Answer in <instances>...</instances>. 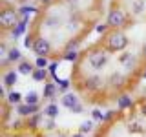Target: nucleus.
I'll use <instances>...</instances> for the list:
<instances>
[{
    "label": "nucleus",
    "instance_id": "37",
    "mask_svg": "<svg viewBox=\"0 0 146 137\" xmlns=\"http://www.w3.org/2000/svg\"><path fill=\"white\" fill-rule=\"evenodd\" d=\"M141 112H143L144 115H146V102H144V100H143V106H141Z\"/></svg>",
    "mask_w": 146,
    "mask_h": 137
},
{
    "label": "nucleus",
    "instance_id": "17",
    "mask_svg": "<svg viewBox=\"0 0 146 137\" xmlns=\"http://www.w3.org/2000/svg\"><path fill=\"white\" fill-rule=\"evenodd\" d=\"M44 115L46 117H51V119H55V117H57L58 115V106H57V104H48V106H46L44 108Z\"/></svg>",
    "mask_w": 146,
    "mask_h": 137
},
{
    "label": "nucleus",
    "instance_id": "7",
    "mask_svg": "<svg viewBox=\"0 0 146 137\" xmlns=\"http://www.w3.org/2000/svg\"><path fill=\"white\" fill-rule=\"evenodd\" d=\"M27 22H29V15H24V17H22V20H18V22H17V26L13 27V31H11L13 39H18V37L24 33L26 27H27Z\"/></svg>",
    "mask_w": 146,
    "mask_h": 137
},
{
    "label": "nucleus",
    "instance_id": "5",
    "mask_svg": "<svg viewBox=\"0 0 146 137\" xmlns=\"http://www.w3.org/2000/svg\"><path fill=\"white\" fill-rule=\"evenodd\" d=\"M33 51L38 55V57H48V53L51 51V46H49L48 39H44V37L36 39L35 44H33Z\"/></svg>",
    "mask_w": 146,
    "mask_h": 137
},
{
    "label": "nucleus",
    "instance_id": "27",
    "mask_svg": "<svg viewBox=\"0 0 146 137\" xmlns=\"http://www.w3.org/2000/svg\"><path fill=\"white\" fill-rule=\"evenodd\" d=\"M130 132L131 134H143V128H141V124L139 122H130Z\"/></svg>",
    "mask_w": 146,
    "mask_h": 137
},
{
    "label": "nucleus",
    "instance_id": "16",
    "mask_svg": "<svg viewBox=\"0 0 146 137\" xmlns=\"http://www.w3.org/2000/svg\"><path fill=\"white\" fill-rule=\"evenodd\" d=\"M121 62L124 64L126 70H131V66L135 64V59L131 57V53H122V55H121Z\"/></svg>",
    "mask_w": 146,
    "mask_h": 137
},
{
    "label": "nucleus",
    "instance_id": "14",
    "mask_svg": "<svg viewBox=\"0 0 146 137\" xmlns=\"http://www.w3.org/2000/svg\"><path fill=\"white\" fill-rule=\"evenodd\" d=\"M33 64L31 62H26V61H22L20 64H18V73H20V75H31V73H33Z\"/></svg>",
    "mask_w": 146,
    "mask_h": 137
},
{
    "label": "nucleus",
    "instance_id": "29",
    "mask_svg": "<svg viewBox=\"0 0 146 137\" xmlns=\"http://www.w3.org/2000/svg\"><path fill=\"white\" fill-rule=\"evenodd\" d=\"M143 9H144V2H143V0H137V2L133 4V11L135 13H141Z\"/></svg>",
    "mask_w": 146,
    "mask_h": 137
},
{
    "label": "nucleus",
    "instance_id": "3",
    "mask_svg": "<svg viewBox=\"0 0 146 137\" xmlns=\"http://www.w3.org/2000/svg\"><path fill=\"white\" fill-rule=\"evenodd\" d=\"M108 59H110V53H106V51H95V53H91L88 57V62L91 64L93 70H100V68L108 62Z\"/></svg>",
    "mask_w": 146,
    "mask_h": 137
},
{
    "label": "nucleus",
    "instance_id": "9",
    "mask_svg": "<svg viewBox=\"0 0 146 137\" xmlns=\"http://www.w3.org/2000/svg\"><path fill=\"white\" fill-rule=\"evenodd\" d=\"M18 82V70H11V71H6L4 73V86H13Z\"/></svg>",
    "mask_w": 146,
    "mask_h": 137
},
{
    "label": "nucleus",
    "instance_id": "19",
    "mask_svg": "<svg viewBox=\"0 0 146 137\" xmlns=\"http://www.w3.org/2000/svg\"><path fill=\"white\" fill-rule=\"evenodd\" d=\"M122 82H124V77L121 73H111V77H110V84L111 86H122Z\"/></svg>",
    "mask_w": 146,
    "mask_h": 137
},
{
    "label": "nucleus",
    "instance_id": "36",
    "mask_svg": "<svg viewBox=\"0 0 146 137\" xmlns=\"http://www.w3.org/2000/svg\"><path fill=\"white\" fill-rule=\"evenodd\" d=\"M0 55H7V48H6V44L0 46Z\"/></svg>",
    "mask_w": 146,
    "mask_h": 137
},
{
    "label": "nucleus",
    "instance_id": "39",
    "mask_svg": "<svg viewBox=\"0 0 146 137\" xmlns=\"http://www.w3.org/2000/svg\"><path fill=\"white\" fill-rule=\"evenodd\" d=\"M42 4H51V0H42Z\"/></svg>",
    "mask_w": 146,
    "mask_h": 137
},
{
    "label": "nucleus",
    "instance_id": "1",
    "mask_svg": "<svg viewBox=\"0 0 146 137\" xmlns=\"http://www.w3.org/2000/svg\"><path fill=\"white\" fill-rule=\"evenodd\" d=\"M126 44H128V39L122 33H119V31L113 33L110 39H106V46L110 51H121V49L126 48Z\"/></svg>",
    "mask_w": 146,
    "mask_h": 137
},
{
    "label": "nucleus",
    "instance_id": "20",
    "mask_svg": "<svg viewBox=\"0 0 146 137\" xmlns=\"http://www.w3.org/2000/svg\"><path fill=\"white\" fill-rule=\"evenodd\" d=\"M24 100L27 104H38V93H36V91H29L24 97Z\"/></svg>",
    "mask_w": 146,
    "mask_h": 137
},
{
    "label": "nucleus",
    "instance_id": "22",
    "mask_svg": "<svg viewBox=\"0 0 146 137\" xmlns=\"http://www.w3.org/2000/svg\"><path fill=\"white\" fill-rule=\"evenodd\" d=\"M40 119H42V117H40L38 112L33 113V115H31V119H29V122H27V126H29V128H36V126H38V122H40Z\"/></svg>",
    "mask_w": 146,
    "mask_h": 137
},
{
    "label": "nucleus",
    "instance_id": "40",
    "mask_svg": "<svg viewBox=\"0 0 146 137\" xmlns=\"http://www.w3.org/2000/svg\"><path fill=\"white\" fill-rule=\"evenodd\" d=\"M143 77H144V79H146V70H144V71H143Z\"/></svg>",
    "mask_w": 146,
    "mask_h": 137
},
{
    "label": "nucleus",
    "instance_id": "18",
    "mask_svg": "<svg viewBox=\"0 0 146 137\" xmlns=\"http://www.w3.org/2000/svg\"><path fill=\"white\" fill-rule=\"evenodd\" d=\"M20 99H22V95L18 93V91H9V93L6 95V100L9 104H18L20 102Z\"/></svg>",
    "mask_w": 146,
    "mask_h": 137
},
{
    "label": "nucleus",
    "instance_id": "12",
    "mask_svg": "<svg viewBox=\"0 0 146 137\" xmlns=\"http://www.w3.org/2000/svg\"><path fill=\"white\" fill-rule=\"evenodd\" d=\"M77 102H79V97H77V95H73V93H64V97H62V106H66V108L71 110Z\"/></svg>",
    "mask_w": 146,
    "mask_h": 137
},
{
    "label": "nucleus",
    "instance_id": "34",
    "mask_svg": "<svg viewBox=\"0 0 146 137\" xmlns=\"http://www.w3.org/2000/svg\"><path fill=\"white\" fill-rule=\"evenodd\" d=\"M46 128H48V130H53V128H55V121H53L51 117H49L48 122H46Z\"/></svg>",
    "mask_w": 146,
    "mask_h": 137
},
{
    "label": "nucleus",
    "instance_id": "24",
    "mask_svg": "<svg viewBox=\"0 0 146 137\" xmlns=\"http://www.w3.org/2000/svg\"><path fill=\"white\" fill-rule=\"evenodd\" d=\"M18 13H20L22 17L29 15V13H36V7H33V6H22L20 9H18Z\"/></svg>",
    "mask_w": 146,
    "mask_h": 137
},
{
    "label": "nucleus",
    "instance_id": "10",
    "mask_svg": "<svg viewBox=\"0 0 146 137\" xmlns=\"http://www.w3.org/2000/svg\"><path fill=\"white\" fill-rule=\"evenodd\" d=\"M48 71L49 70H46V68H38V66H36L33 70V73H31V77H33V80H36V82H46Z\"/></svg>",
    "mask_w": 146,
    "mask_h": 137
},
{
    "label": "nucleus",
    "instance_id": "6",
    "mask_svg": "<svg viewBox=\"0 0 146 137\" xmlns=\"http://www.w3.org/2000/svg\"><path fill=\"white\" fill-rule=\"evenodd\" d=\"M36 112H38V104H17V113L22 117H31Z\"/></svg>",
    "mask_w": 146,
    "mask_h": 137
},
{
    "label": "nucleus",
    "instance_id": "13",
    "mask_svg": "<svg viewBox=\"0 0 146 137\" xmlns=\"http://www.w3.org/2000/svg\"><path fill=\"white\" fill-rule=\"evenodd\" d=\"M57 91H58V86L51 84V82H46L44 84V99H53Z\"/></svg>",
    "mask_w": 146,
    "mask_h": 137
},
{
    "label": "nucleus",
    "instance_id": "4",
    "mask_svg": "<svg viewBox=\"0 0 146 137\" xmlns=\"http://www.w3.org/2000/svg\"><path fill=\"white\" fill-rule=\"evenodd\" d=\"M108 24H110V27H122L126 24V15L122 13V9H111L110 11Z\"/></svg>",
    "mask_w": 146,
    "mask_h": 137
},
{
    "label": "nucleus",
    "instance_id": "26",
    "mask_svg": "<svg viewBox=\"0 0 146 137\" xmlns=\"http://www.w3.org/2000/svg\"><path fill=\"white\" fill-rule=\"evenodd\" d=\"M35 66H38V68H48V66H49L48 57H38V59H36V62H35Z\"/></svg>",
    "mask_w": 146,
    "mask_h": 137
},
{
    "label": "nucleus",
    "instance_id": "30",
    "mask_svg": "<svg viewBox=\"0 0 146 137\" xmlns=\"http://www.w3.org/2000/svg\"><path fill=\"white\" fill-rule=\"evenodd\" d=\"M108 27H110V24H99L95 29H97V33H100V35H104L108 31Z\"/></svg>",
    "mask_w": 146,
    "mask_h": 137
},
{
    "label": "nucleus",
    "instance_id": "15",
    "mask_svg": "<svg viewBox=\"0 0 146 137\" xmlns=\"http://www.w3.org/2000/svg\"><path fill=\"white\" fill-rule=\"evenodd\" d=\"M7 61L9 62H18V61H22V53H20V49H17V48H11L7 51Z\"/></svg>",
    "mask_w": 146,
    "mask_h": 137
},
{
    "label": "nucleus",
    "instance_id": "38",
    "mask_svg": "<svg viewBox=\"0 0 146 137\" xmlns=\"http://www.w3.org/2000/svg\"><path fill=\"white\" fill-rule=\"evenodd\" d=\"M143 53H144V57H146V42L143 44Z\"/></svg>",
    "mask_w": 146,
    "mask_h": 137
},
{
    "label": "nucleus",
    "instance_id": "8",
    "mask_svg": "<svg viewBox=\"0 0 146 137\" xmlns=\"http://www.w3.org/2000/svg\"><path fill=\"white\" fill-rule=\"evenodd\" d=\"M131 106H133V100H131L130 95L122 93V95H119V97H117V108L119 110H128V108H131Z\"/></svg>",
    "mask_w": 146,
    "mask_h": 137
},
{
    "label": "nucleus",
    "instance_id": "25",
    "mask_svg": "<svg viewBox=\"0 0 146 137\" xmlns=\"http://www.w3.org/2000/svg\"><path fill=\"white\" fill-rule=\"evenodd\" d=\"M58 91H60V93H66V90L70 88V80L68 79H60V82H58Z\"/></svg>",
    "mask_w": 146,
    "mask_h": 137
},
{
    "label": "nucleus",
    "instance_id": "35",
    "mask_svg": "<svg viewBox=\"0 0 146 137\" xmlns=\"http://www.w3.org/2000/svg\"><path fill=\"white\" fill-rule=\"evenodd\" d=\"M77 44H79V40H71V42L68 44V49H75V48H77Z\"/></svg>",
    "mask_w": 146,
    "mask_h": 137
},
{
    "label": "nucleus",
    "instance_id": "2",
    "mask_svg": "<svg viewBox=\"0 0 146 137\" xmlns=\"http://www.w3.org/2000/svg\"><path fill=\"white\" fill-rule=\"evenodd\" d=\"M18 22V13L15 11V9H4L2 13H0V24H2V27H15Z\"/></svg>",
    "mask_w": 146,
    "mask_h": 137
},
{
    "label": "nucleus",
    "instance_id": "23",
    "mask_svg": "<svg viewBox=\"0 0 146 137\" xmlns=\"http://www.w3.org/2000/svg\"><path fill=\"white\" fill-rule=\"evenodd\" d=\"M64 59H66V61H70V62H73V61H77V59H79V53H77L75 49H68L66 55H64Z\"/></svg>",
    "mask_w": 146,
    "mask_h": 137
},
{
    "label": "nucleus",
    "instance_id": "41",
    "mask_svg": "<svg viewBox=\"0 0 146 137\" xmlns=\"http://www.w3.org/2000/svg\"><path fill=\"white\" fill-rule=\"evenodd\" d=\"M68 2H77V0H68Z\"/></svg>",
    "mask_w": 146,
    "mask_h": 137
},
{
    "label": "nucleus",
    "instance_id": "21",
    "mask_svg": "<svg viewBox=\"0 0 146 137\" xmlns=\"http://www.w3.org/2000/svg\"><path fill=\"white\" fill-rule=\"evenodd\" d=\"M91 128H93V122H91V121H84V122L80 124V128H79V134H80V135L90 134V132H91Z\"/></svg>",
    "mask_w": 146,
    "mask_h": 137
},
{
    "label": "nucleus",
    "instance_id": "32",
    "mask_svg": "<svg viewBox=\"0 0 146 137\" xmlns=\"http://www.w3.org/2000/svg\"><path fill=\"white\" fill-rule=\"evenodd\" d=\"M71 112H73V113H82V112H84V108H82V104H80V102H77L75 106L71 108Z\"/></svg>",
    "mask_w": 146,
    "mask_h": 137
},
{
    "label": "nucleus",
    "instance_id": "28",
    "mask_svg": "<svg viewBox=\"0 0 146 137\" xmlns=\"http://www.w3.org/2000/svg\"><path fill=\"white\" fill-rule=\"evenodd\" d=\"M91 115H93L95 121H99V122H104V113L100 112V110H93L91 112Z\"/></svg>",
    "mask_w": 146,
    "mask_h": 137
},
{
    "label": "nucleus",
    "instance_id": "33",
    "mask_svg": "<svg viewBox=\"0 0 146 137\" xmlns=\"http://www.w3.org/2000/svg\"><path fill=\"white\" fill-rule=\"evenodd\" d=\"M33 44H35V40L31 39V37H26V40H24V46H26V48H33Z\"/></svg>",
    "mask_w": 146,
    "mask_h": 137
},
{
    "label": "nucleus",
    "instance_id": "11",
    "mask_svg": "<svg viewBox=\"0 0 146 137\" xmlns=\"http://www.w3.org/2000/svg\"><path fill=\"white\" fill-rule=\"evenodd\" d=\"M102 86V79L100 77H88L86 79V90L93 91V90H99Z\"/></svg>",
    "mask_w": 146,
    "mask_h": 137
},
{
    "label": "nucleus",
    "instance_id": "42",
    "mask_svg": "<svg viewBox=\"0 0 146 137\" xmlns=\"http://www.w3.org/2000/svg\"><path fill=\"white\" fill-rule=\"evenodd\" d=\"M24 2H27V0H24Z\"/></svg>",
    "mask_w": 146,
    "mask_h": 137
},
{
    "label": "nucleus",
    "instance_id": "31",
    "mask_svg": "<svg viewBox=\"0 0 146 137\" xmlns=\"http://www.w3.org/2000/svg\"><path fill=\"white\" fill-rule=\"evenodd\" d=\"M115 110H110V112H106V113H104V122H108L110 121V119H113V117H115Z\"/></svg>",
    "mask_w": 146,
    "mask_h": 137
}]
</instances>
